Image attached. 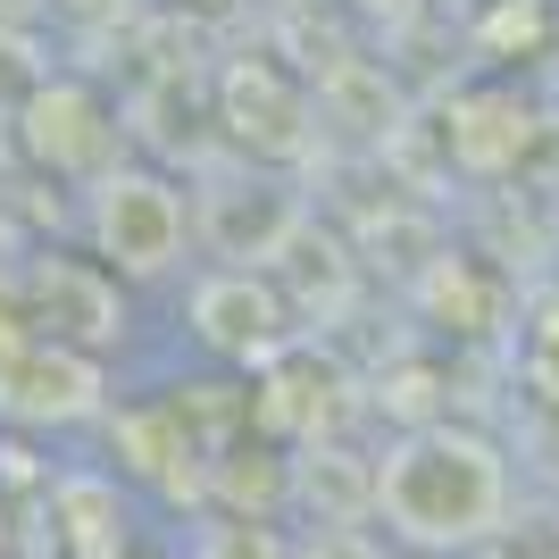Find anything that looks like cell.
<instances>
[{"label": "cell", "mask_w": 559, "mask_h": 559, "mask_svg": "<svg viewBox=\"0 0 559 559\" xmlns=\"http://www.w3.org/2000/svg\"><path fill=\"white\" fill-rule=\"evenodd\" d=\"M210 559H293V551L276 543V526H259V518H226V526L210 535Z\"/></svg>", "instance_id": "2"}, {"label": "cell", "mask_w": 559, "mask_h": 559, "mask_svg": "<svg viewBox=\"0 0 559 559\" xmlns=\"http://www.w3.org/2000/svg\"><path fill=\"white\" fill-rule=\"evenodd\" d=\"M376 518L409 559H451L501 535L510 518V467L485 435L426 426L376 467Z\"/></svg>", "instance_id": "1"}, {"label": "cell", "mask_w": 559, "mask_h": 559, "mask_svg": "<svg viewBox=\"0 0 559 559\" xmlns=\"http://www.w3.org/2000/svg\"><path fill=\"white\" fill-rule=\"evenodd\" d=\"M126 559H151V551H126Z\"/></svg>", "instance_id": "3"}]
</instances>
